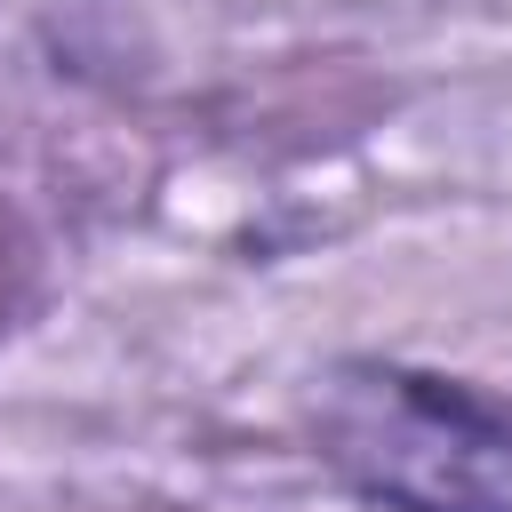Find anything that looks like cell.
I'll return each mask as SVG.
<instances>
[{
	"instance_id": "6da1fadb",
	"label": "cell",
	"mask_w": 512,
	"mask_h": 512,
	"mask_svg": "<svg viewBox=\"0 0 512 512\" xmlns=\"http://www.w3.org/2000/svg\"><path fill=\"white\" fill-rule=\"evenodd\" d=\"M312 448L376 512H512V392L448 368L376 352L320 368Z\"/></svg>"
}]
</instances>
